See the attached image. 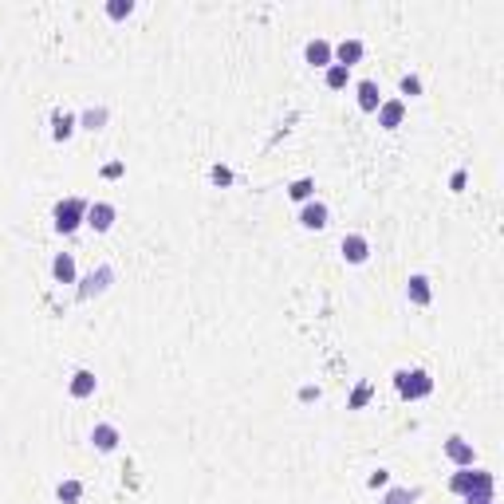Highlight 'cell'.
Returning a JSON list of instances; mask_svg holds the SVG:
<instances>
[{
	"label": "cell",
	"mask_w": 504,
	"mask_h": 504,
	"mask_svg": "<svg viewBox=\"0 0 504 504\" xmlns=\"http://www.w3.org/2000/svg\"><path fill=\"white\" fill-rule=\"evenodd\" d=\"M71 134H75V114L55 111V114H52V138H55V142H68Z\"/></svg>",
	"instance_id": "obj_15"
},
{
	"label": "cell",
	"mask_w": 504,
	"mask_h": 504,
	"mask_svg": "<svg viewBox=\"0 0 504 504\" xmlns=\"http://www.w3.org/2000/svg\"><path fill=\"white\" fill-rule=\"evenodd\" d=\"M95 386H99L95 370H75V375H71V382H68V390H71V398H91Z\"/></svg>",
	"instance_id": "obj_8"
},
{
	"label": "cell",
	"mask_w": 504,
	"mask_h": 504,
	"mask_svg": "<svg viewBox=\"0 0 504 504\" xmlns=\"http://www.w3.org/2000/svg\"><path fill=\"white\" fill-rule=\"evenodd\" d=\"M213 181H221V186H225V181H232V173L225 170V166H217V170H213Z\"/></svg>",
	"instance_id": "obj_28"
},
{
	"label": "cell",
	"mask_w": 504,
	"mask_h": 504,
	"mask_svg": "<svg viewBox=\"0 0 504 504\" xmlns=\"http://www.w3.org/2000/svg\"><path fill=\"white\" fill-rule=\"evenodd\" d=\"M367 485H370V488H386V485H390V473H386V469H375V473L367 477Z\"/></svg>",
	"instance_id": "obj_25"
},
{
	"label": "cell",
	"mask_w": 504,
	"mask_h": 504,
	"mask_svg": "<svg viewBox=\"0 0 504 504\" xmlns=\"http://www.w3.org/2000/svg\"><path fill=\"white\" fill-rule=\"evenodd\" d=\"M91 445H95L99 453H111L114 445H119V429L107 426V422H103V426H95V429H91Z\"/></svg>",
	"instance_id": "obj_12"
},
{
	"label": "cell",
	"mask_w": 504,
	"mask_h": 504,
	"mask_svg": "<svg viewBox=\"0 0 504 504\" xmlns=\"http://www.w3.org/2000/svg\"><path fill=\"white\" fill-rule=\"evenodd\" d=\"M465 504H493V493H469Z\"/></svg>",
	"instance_id": "obj_27"
},
{
	"label": "cell",
	"mask_w": 504,
	"mask_h": 504,
	"mask_svg": "<svg viewBox=\"0 0 504 504\" xmlns=\"http://www.w3.org/2000/svg\"><path fill=\"white\" fill-rule=\"evenodd\" d=\"M347 83H350V68H343V63H331V68H327V87H331V91H343Z\"/></svg>",
	"instance_id": "obj_18"
},
{
	"label": "cell",
	"mask_w": 504,
	"mask_h": 504,
	"mask_svg": "<svg viewBox=\"0 0 504 504\" xmlns=\"http://www.w3.org/2000/svg\"><path fill=\"white\" fill-rule=\"evenodd\" d=\"M359 107L363 111H378V107H382V91H378L375 79H363L359 83Z\"/></svg>",
	"instance_id": "obj_13"
},
{
	"label": "cell",
	"mask_w": 504,
	"mask_h": 504,
	"mask_svg": "<svg viewBox=\"0 0 504 504\" xmlns=\"http://www.w3.org/2000/svg\"><path fill=\"white\" fill-rule=\"evenodd\" d=\"M130 12H134L130 0H111V4H107V16L111 20H122V16H130Z\"/></svg>",
	"instance_id": "obj_23"
},
{
	"label": "cell",
	"mask_w": 504,
	"mask_h": 504,
	"mask_svg": "<svg viewBox=\"0 0 504 504\" xmlns=\"http://www.w3.org/2000/svg\"><path fill=\"white\" fill-rule=\"evenodd\" d=\"M304 55H308L311 68H331V60H335V52H331V43L327 40H311L308 48H304Z\"/></svg>",
	"instance_id": "obj_9"
},
{
	"label": "cell",
	"mask_w": 504,
	"mask_h": 504,
	"mask_svg": "<svg viewBox=\"0 0 504 504\" xmlns=\"http://www.w3.org/2000/svg\"><path fill=\"white\" fill-rule=\"evenodd\" d=\"M107 280H114V272H111V268H99V272H91V276H87V284L79 288V296H83V299H91L95 291H103V288H107Z\"/></svg>",
	"instance_id": "obj_17"
},
{
	"label": "cell",
	"mask_w": 504,
	"mask_h": 504,
	"mask_svg": "<svg viewBox=\"0 0 504 504\" xmlns=\"http://www.w3.org/2000/svg\"><path fill=\"white\" fill-rule=\"evenodd\" d=\"M402 114H406V103H402V99H386V103L378 107V127H386V130L402 127Z\"/></svg>",
	"instance_id": "obj_7"
},
{
	"label": "cell",
	"mask_w": 504,
	"mask_h": 504,
	"mask_svg": "<svg viewBox=\"0 0 504 504\" xmlns=\"http://www.w3.org/2000/svg\"><path fill=\"white\" fill-rule=\"evenodd\" d=\"M83 221H87V201L83 197H68V201L55 205V229L60 232H75Z\"/></svg>",
	"instance_id": "obj_2"
},
{
	"label": "cell",
	"mask_w": 504,
	"mask_h": 504,
	"mask_svg": "<svg viewBox=\"0 0 504 504\" xmlns=\"http://www.w3.org/2000/svg\"><path fill=\"white\" fill-rule=\"evenodd\" d=\"M299 398L311 402V398H319V390H316V386H304V390H299Z\"/></svg>",
	"instance_id": "obj_29"
},
{
	"label": "cell",
	"mask_w": 504,
	"mask_h": 504,
	"mask_svg": "<svg viewBox=\"0 0 504 504\" xmlns=\"http://www.w3.org/2000/svg\"><path fill=\"white\" fill-rule=\"evenodd\" d=\"M52 276L60 284H75V260H71V252H60V257L52 260Z\"/></svg>",
	"instance_id": "obj_16"
},
{
	"label": "cell",
	"mask_w": 504,
	"mask_h": 504,
	"mask_svg": "<svg viewBox=\"0 0 504 504\" xmlns=\"http://www.w3.org/2000/svg\"><path fill=\"white\" fill-rule=\"evenodd\" d=\"M103 122H107V107H91V111L83 114V127L87 130H103Z\"/></svg>",
	"instance_id": "obj_22"
},
{
	"label": "cell",
	"mask_w": 504,
	"mask_h": 504,
	"mask_svg": "<svg viewBox=\"0 0 504 504\" xmlns=\"http://www.w3.org/2000/svg\"><path fill=\"white\" fill-rule=\"evenodd\" d=\"M406 296H410V304L426 308L429 296H434V291H429V280H426V276H410V280H406Z\"/></svg>",
	"instance_id": "obj_14"
},
{
	"label": "cell",
	"mask_w": 504,
	"mask_h": 504,
	"mask_svg": "<svg viewBox=\"0 0 504 504\" xmlns=\"http://www.w3.org/2000/svg\"><path fill=\"white\" fill-rule=\"evenodd\" d=\"M114 217H119V209H114L111 201H95V205H87V221L83 225H91L95 232H107L114 225Z\"/></svg>",
	"instance_id": "obj_4"
},
{
	"label": "cell",
	"mask_w": 504,
	"mask_h": 504,
	"mask_svg": "<svg viewBox=\"0 0 504 504\" xmlns=\"http://www.w3.org/2000/svg\"><path fill=\"white\" fill-rule=\"evenodd\" d=\"M311 193H316V181H311V178H299V181H291V189H288V197H291V201H308Z\"/></svg>",
	"instance_id": "obj_19"
},
{
	"label": "cell",
	"mask_w": 504,
	"mask_h": 504,
	"mask_svg": "<svg viewBox=\"0 0 504 504\" xmlns=\"http://www.w3.org/2000/svg\"><path fill=\"white\" fill-rule=\"evenodd\" d=\"M103 173H107V178H119V173H122V162H111V166H107Z\"/></svg>",
	"instance_id": "obj_30"
},
{
	"label": "cell",
	"mask_w": 504,
	"mask_h": 504,
	"mask_svg": "<svg viewBox=\"0 0 504 504\" xmlns=\"http://www.w3.org/2000/svg\"><path fill=\"white\" fill-rule=\"evenodd\" d=\"M367 398H370V382H363L359 390L350 394V402H347V406H350V410H363V406H367Z\"/></svg>",
	"instance_id": "obj_24"
},
{
	"label": "cell",
	"mask_w": 504,
	"mask_h": 504,
	"mask_svg": "<svg viewBox=\"0 0 504 504\" xmlns=\"http://www.w3.org/2000/svg\"><path fill=\"white\" fill-rule=\"evenodd\" d=\"M79 496H83V485H79V481H63L60 485V500L63 504H79Z\"/></svg>",
	"instance_id": "obj_21"
},
{
	"label": "cell",
	"mask_w": 504,
	"mask_h": 504,
	"mask_svg": "<svg viewBox=\"0 0 504 504\" xmlns=\"http://www.w3.org/2000/svg\"><path fill=\"white\" fill-rule=\"evenodd\" d=\"M335 52V63H343V68H355V63L363 60V40H343L339 48H331Z\"/></svg>",
	"instance_id": "obj_11"
},
{
	"label": "cell",
	"mask_w": 504,
	"mask_h": 504,
	"mask_svg": "<svg viewBox=\"0 0 504 504\" xmlns=\"http://www.w3.org/2000/svg\"><path fill=\"white\" fill-rule=\"evenodd\" d=\"M422 91V79L418 75H406L402 79V95H418Z\"/></svg>",
	"instance_id": "obj_26"
},
{
	"label": "cell",
	"mask_w": 504,
	"mask_h": 504,
	"mask_svg": "<svg viewBox=\"0 0 504 504\" xmlns=\"http://www.w3.org/2000/svg\"><path fill=\"white\" fill-rule=\"evenodd\" d=\"M343 260H350V264H363V260L370 257V245L367 237H359V232H350V237H343Z\"/></svg>",
	"instance_id": "obj_6"
},
{
	"label": "cell",
	"mask_w": 504,
	"mask_h": 504,
	"mask_svg": "<svg viewBox=\"0 0 504 504\" xmlns=\"http://www.w3.org/2000/svg\"><path fill=\"white\" fill-rule=\"evenodd\" d=\"M394 382H398V394L402 398H426L429 390H434V378L426 375V370H398L394 375Z\"/></svg>",
	"instance_id": "obj_3"
},
{
	"label": "cell",
	"mask_w": 504,
	"mask_h": 504,
	"mask_svg": "<svg viewBox=\"0 0 504 504\" xmlns=\"http://www.w3.org/2000/svg\"><path fill=\"white\" fill-rule=\"evenodd\" d=\"M449 488L453 493H461V496H469V493H493V473L488 469H457L449 477Z\"/></svg>",
	"instance_id": "obj_1"
},
{
	"label": "cell",
	"mask_w": 504,
	"mask_h": 504,
	"mask_svg": "<svg viewBox=\"0 0 504 504\" xmlns=\"http://www.w3.org/2000/svg\"><path fill=\"white\" fill-rule=\"evenodd\" d=\"M418 500V488H390L382 504H414Z\"/></svg>",
	"instance_id": "obj_20"
},
{
	"label": "cell",
	"mask_w": 504,
	"mask_h": 504,
	"mask_svg": "<svg viewBox=\"0 0 504 504\" xmlns=\"http://www.w3.org/2000/svg\"><path fill=\"white\" fill-rule=\"evenodd\" d=\"M299 225H304V229H323L327 225V205L323 201H308V205L299 209Z\"/></svg>",
	"instance_id": "obj_10"
},
{
	"label": "cell",
	"mask_w": 504,
	"mask_h": 504,
	"mask_svg": "<svg viewBox=\"0 0 504 504\" xmlns=\"http://www.w3.org/2000/svg\"><path fill=\"white\" fill-rule=\"evenodd\" d=\"M445 457H449V461H457L461 469H469V465L477 461V453H473V445L465 441V437H449V441H445Z\"/></svg>",
	"instance_id": "obj_5"
}]
</instances>
